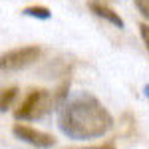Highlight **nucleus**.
Instances as JSON below:
<instances>
[{"mask_svg":"<svg viewBox=\"0 0 149 149\" xmlns=\"http://www.w3.org/2000/svg\"><path fill=\"white\" fill-rule=\"evenodd\" d=\"M56 107H60V105L56 102L54 92L38 88V90H32L22 100V103L18 105V109L14 111V117L22 119V121H34V119H42L44 115H48Z\"/></svg>","mask_w":149,"mask_h":149,"instance_id":"nucleus-2","label":"nucleus"},{"mask_svg":"<svg viewBox=\"0 0 149 149\" xmlns=\"http://www.w3.org/2000/svg\"><path fill=\"white\" fill-rule=\"evenodd\" d=\"M133 4H135L139 14L149 22V0H133Z\"/></svg>","mask_w":149,"mask_h":149,"instance_id":"nucleus-8","label":"nucleus"},{"mask_svg":"<svg viewBox=\"0 0 149 149\" xmlns=\"http://www.w3.org/2000/svg\"><path fill=\"white\" fill-rule=\"evenodd\" d=\"M12 133H14V137H18L20 141L28 143V145H34L38 149H50L56 145V137L52 133L34 129V127L24 125V123H16V125L12 127Z\"/></svg>","mask_w":149,"mask_h":149,"instance_id":"nucleus-4","label":"nucleus"},{"mask_svg":"<svg viewBox=\"0 0 149 149\" xmlns=\"http://www.w3.org/2000/svg\"><path fill=\"white\" fill-rule=\"evenodd\" d=\"M88 6H90V10H92L97 18H103L105 22L113 24L115 28H119V30H123V28H125L123 18H121L113 8H109L107 4H103V2H100V0H90V4H88Z\"/></svg>","mask_w":149,"mask_h":149,"instance_id":"nucleus-5","label":"nucleus"},{"mask_svg":"<svg viewBox=\"0 0 149 149\" xmlns=\"http://www.w3.org/2000/svg\"><path fill=\"white\" fill-rule=\"evenodd\" d=\"M80 149H115L111 143H103V145H90V147H80Z\"/></svg>","mask_w":149,"mask_h":149,"instance_id":"nucleus-10","label":"nucleus"},{"mask_svg":"<svg viewBox=\"0 0 149 149\" xmlns=\"http://www.w3.org/2000/svg\"><path fill=\"white\" fill-rule=\"evenodd\" d=\"M139 34H141L143 44H145V48H147V52H149V24L147 22H141V24H139Z\"/></svg>","mask_w":149,"mask_h":149,"instance_id":"nucleus-9","label":"nucleus"},{"mask_svg":"<svg viewBox=\"0 0 149 149\" xmlns=\"http://www.w3.org/2000/svg\"><path fill=\"white\" fill-rule=\"evenodd\" d=\"M42 56L40 46H20L0 54V72H20L36 64Z\"/></svg>","mask_w":149,"mask_h":149,"instance_id":"nucleus-3","label":"nucleus"},{"mask_svg":"<svg viewBox=\"0 0 149 149\" xmlns=\"http://www.w3.org/2000/svg\"><path fill=\"white\" fill-rule=\"evenodd\" d=\"M143 92H145V97L149 100V86H145V90H143Z\"/></svg>","mask_w":149,"mask_h":149,"instance_id":"nucleus-11","label":"nucleus"},{"mask_svg":"<svg viewBox=\"0 0 149 149\" xmlns=\"http://www.w3.org/2000/svg\"><path fill=\"white\" fill-rule=\"evenodd\" d=\"M113 125V117L95 95L78 92L58 107V127L74 141L103 137Z\"/></svg>","mask_w":149,"mask_h":149,"instance_id":"nucleus-1","label":"nucleus"},{"mask_svg":"<svg viewBox=\"0 0 149 149\" xmlns=\"http://www.w3.org/2000/svg\"><path fill=\"white\" fill-rule=\"evenodd\" d=\"M16 97H18V88H6V90H2L0 92V111H8L12 107V103L16 102Z\"/></svg>","mask_w":149,"mask_h":149,"instance_id":"nucleus-6","label":"nucleus"},{"mask_svg":"<svg viewBox=\"0 0 149 149\" xmlns=\"http://www.w3.org/2000/svg\"><path fill=\"white\" fill-rule=\"evenodd\" d=\"M24 16H30V18H38V20H48V18H52V12H50V8L48 6H26L22 10Z\"/></svg>","mask_w":149,"mask_h":149,"instance_id":"nucleus-7","label":"nucleus"}]
</instances>
